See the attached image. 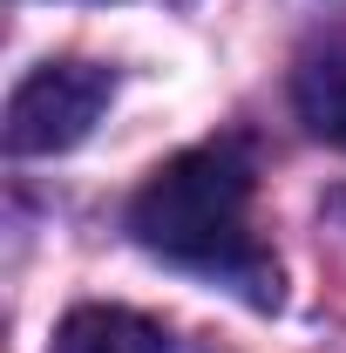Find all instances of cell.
<instances>
[{"label": "cell", "instance_id": "3", "mask_svg": "<svg viewBox=\"0 0 346 353\" xmlns=\"http://www.w3.org/2000/svg\"><path fill=\"white\" fill-rule=\"evenodd\" d=\"M48 353H163V326L130 306H75L54 326Z\"/></svg>", "mask_w": 346, "mask_h": 353}, {"label": "cell", "instance_id": "2", "mask_svg": "<svg viewBox=\"0 0 346 353\" xmlns=\"http://www.w3.org/2000/svg\"><path fill=\"white\" fill-rule=\"evenodd\" d=\"M116 75L102 61H41L7 95V150L14 157H61L75 150L95 116L109 109Z\"/></svg>", "mask_w": 346, "mask_h": 353}, {"label": "cell", "instance_id": "4", "mask_svg": "<svg viewBox=\"0 0 346 353\" xmlns=\"http://www.w3.org/2000/svg\"><path fill=\"white\" fill-rule=\"evenodd\" d=\"M292 102H299V123L319 143H340L346 150V41H326L299 61Z\"/></svg>", "mask_w": 346, "mask_h": 353}, {"label": "cell", "instance_id": "1", "mask_svg": "<svg viewBox=\"0 0 346 353\" xmlns=\"http://www.w3.org/2000/svg\"><path fill=\"white\" fill-rule=\"evenodd\" d=\"M252 190H258L252 150L238 136H217V143H197V150L170 157L136 190L130 231L143 252L183 265L197 279H217L245 306L272 312L278 306V265L252 231Z\"/></svg>", "mask_w": 346, "mask_h": 353}]
</instances>
